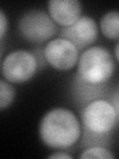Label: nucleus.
I'll return each mask as SVG.
<instances>
[{
	"instance_id": "18",
	"label": "nucleus",
	"mask_w": 119,
	"mask_h": 159,
	"mask_svg": "<svg viewBox=\"0 0 119 159\" xmlns=\"http://www.w3.org/2000/svg\"><path fill=\"white\" fill-rule=\"evenodd\" d=\"M113 56L115 58V61L119 63V41L116 43L115 47H114V52H113Z\"/></svg>"
},
{
	"instance_id": "9",
	"label": "nucleus",
	"mask_w": 119,
	"mask_h": 159,
	"mask_svg": "<svg viewBox=\"0 0 119 159\" xmlns=\"http://www.w3.org/2000/svg\"><path fill=\"white\" fill-rule=\"evenodd\" d=\"M71 92L73 102L81 109L87 103L98 98H105L108 96V84H93L84 82L77 74H74L72 81Z\"/></svg>"
},
{
	"instance_id": "11",
	"label": "nucleus",
	"mask_w": 119,
	"mask_h": 159,
	"mask_svg": "<svg viewBox=\"0 0 119 159\" xmlns=\"http://www.w3.org/2000/svg\"><path fill=\"white\" fill-rule=\"evenodd\" d=\"M79 143H81V147L82 149L95 145L109 147L111 144V134L110 135H100V134L91 133L82 129V134Z\"/></svg>"
},
{
	"instance_id": "15",
	"label": "nucleus",
	"mask_w": 119,
	"mask_h": 159,
	"mask_svg": "<svg viewBox=\"0 0 119 159\" xmlns=\"http://www.w3.org/2000/svg\"><path fill=\"white\" fill-rule=\"evenodd\" d=\"M8 26H9V22L5 12L1 9L0 10V39H1V42H3V40L5 38L8 31Z\"/></svg>"
},
{
	"instance_id": "8",
	"label": "nucleus",
	"mask_w": 119,
	"mask_h": 159,
	"mask_svg": "<svg viewBox=\"0 0 119 159\" xmlns=\"http://www.w3.org/2000/svg\"><path fill=\"white\" fill-rule=\"evenodd\" d=\"M47 6L51 18L62 28L71 26L82 16V4L78 0H50Z\"/></svg>"
},
{
	"instance_id": "14",
	"label": "nucleus",
	"mask_w": 119,
	"mask_h": 159,
	"mask_svg": "<svg viewBox=\"0 0 119 159\" xmlns=\"http://www.w3.org/2000/svg\"><path fill=\"white\" fill-rule=\"evenodd\" d=\"M107 99L111 102L114 109H115L116 114H117V118H118V122H119V86L114 89L110 93H108Z\"/></svg>"
},
{
	"instance_id": "7",
	"label": "nucleus",
	"mask_w": 119,
	"mask_h": 159,
	"mask_svg": "<svg viewBox=\"0 0 119 159\" xmlns=\"http://www.w3.org/2000/svg\"><path fill=\"white\" fill-rule=\"evenodd\" d=\"M99 33L98 23L88 15H82L76 23L66 28H62L60 37L68 40L82 52L96 41Z\"/></svg>"
},
{
	"instance_id": "1",
	"label": "nucleus",
	"mask_w": 119,
	"mask_h": 159,
	"mask_svg": "<svg viewBox=\"0 0 119 159\" xmlns=\"http://www.w3.org/2000/svg\"><path fill=\"white\" fill-rule=\"evenodd\" d=\"M82 134L81 119L69 108L53 107L40 119V139L51 149L68 150L81 140Z\"/></svg>"
},
{
	"instance_id": "13",
	"label": "nucleus",
	"mask_w": 119,
	"mask_h": 159,
	"mask_svg": "<svg viewBox=\"0 0 119 159\" xmlns=\"http://www.w3.org/2000/svg\"><path fill=\"white\" fill-rule=\"evenodd\" d=\"M78 157L82 159H87V158L113 159L115 158V155H114V153L111 151V149L109 147L95 145V146L83 148Z\"/></svg>"
},
{
	"instance_id": "6",
	"label": "nucleus",
	"mask_w": 119,
	"mask_h": 159,
	"mask_svg": "<svg viewBox=\"0 0 119 159\" xmlns=\"http://www.w3.org/2000/svg\"><path fill=\"white\" fill-rule=\"evenodd\" d=\"M44 48V55L48 66L57 71L66 72L77 67L81 51L63 37L50 40Z\"/></svg>"
},
{
	"instance_id": "2",
	"label": "nucleus",
	"mask_w": 119,
	"mask_h": 159,
	"mask_svg": "<svg viewBox=\"0 0 119 159\" xmlns=\"http://www.w3.org/2000/svg\"><path fill=\"white\" fill-rule=\"evenodd\" d=\"M115 69V58L107 48L91 46L81 52L76 74L86 83L105 84L113 77Z\"/></svg>"
},
{
	"instance_id": "17",
	"label": "nucleus",
	"mask_w": 119,
	"mask_h": 159,
	"mask_svg": "<svg viewBox=\"0 0 119 159\" xmlns=\"http://www.w3.org/2000/svg\"><path fill=\"white\" fill-rule=\"evenodd\" d=\"M50 159H71L73 158L72 154L68 153L66 150H56L48 156Z\"/></svg>"
},
{
	"instance_id": "16",
	"label": "nucleus",
	"mask_w": 119,
	"mask_h": 159,
	"mask_svg": "<svg viewBox=\"0 0 119 159\" xmlns=\"http://www.w3.org/2000/svg\"><path fill=\"white\" fill-rule=\"evenodd\" d=\"M32 52L35 55V57H36V60L38 62L40 70H42L46 66H48L46 58H45V55H44V48L43 47H37L36 49H34Z\"/></svg>"
},
{
	"instance_id": "4",
	"label": "nucleus",
	"mask_w": 119,
	"mask_h": 159,
	"mask_svg": "<svg viewBox=\"0 0 119 159\" xmlns=\"http://www.w3.org/2000/svg\"><path fill=\"white\" fill-rule=\"evenodd\" d=\"M81 122L83 130L100 135H110L118 118L111 102L105 98L95 99L83 107L81 111Z\"/></svg>"
},
{
	"instance_id": "10",
	"label": "nucleus",
	"mask_w": 119,
	"mask_h": 159,
	"mask_svg": "<svg viewBox=\"0 0 119 159\" xmlns=\"http://www.w3.org/2000/svg\"><path fill=\"white\" fill-rule=\"evenodd\" d=\"M99 32L104 37L113 41H119V11L110 10L104 13L98 23Z\"/></svg>"
},
{
	"instance_id": "3",
	"label": "nucleus",
	"mask_w": 119,
	"mask_h": 159,
	"mask_svg": "<svg viewBox=\"0 0 119 159\" xmlns=\"http://www.w3.org/2000/svg\"><path fill=\"white\" fill-rule=\"evenodd\" d=\"M20 37L31 44L40 45L54 39L57 24L44 10L31 9L20 16L17 24Z\"/></svg>"
},
{
	"instance_id": "12",
	"label": "nucleus",
	"mask_w": 119,
	"mask_h": 159,
	"mask_svg": "<svg viewBox=\"0 0 119 159\" xmlns=\"http://www.w3.org/2000/svg\"><path fill=\"white\" fill-rule=\"evenodd\" d=\"M16 98V89L13 84L7 82L3 78L0 81V109L4 111L12 106Z\"/></svg>"
},
{
	"instance_id": "5",
	"label": "nucleus",
	"mask_w": 119,
	"mask_h": 159,
	"mask_svg": "<svg viewBox=\"0 0 119 159\" xmlns=\"http://www.w3.org/2000/svg\"><path fill=\"white\" fill-rule=\"evenodd\" d=\"M39 65L32 51L17 49L9 52L1 61V75L13 84H25L35 77Z\"/></svg>"
}]
</instances>
